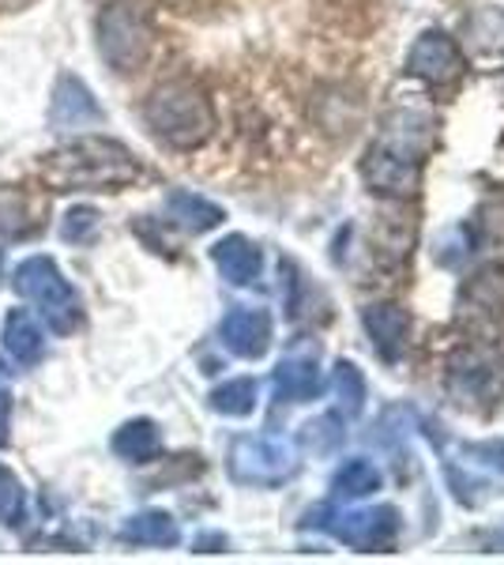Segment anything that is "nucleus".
<instances>
[{"mask_svg": "<svg viewBox=\"0 0 504 565\" xmlns=\"http://www.w3.org/2000/svg\"><path fill=\"white\" fill-rule=\"evenodd\" d=\"M463 309L471 321H482V324H493L501 321L504 313V279L501 271L485 268L479 276L471 279V287L463 290Z\"/></svg>", "mask_w": 504, "mask_h": 565, "instance_id": "nucleus-18", "label": "nucleus"}, {"mask_svg": "<svg viewBox=\"0 0 504 565\" xmlns=\"http://www.w3.org/2000/svg\"><path fill=\"white\" fill-rule=\"evenodd\" d=\"M448 392L455 404L467 407H493L504 392V359L493 348H463L448 362Z\"/></svg>", "mask_w": 504, "mask_h": 565, "instance_id": "nucleus-6", "label": "nucleus"}, {"mask_svg": "<svg viewBox=\"0 0 504 565\" xmlns=\"http://www.w3.org/2000/svg\"><path fill=\"white\" fill-rule=\"evenodd\" d=\"M433 143V121L421 114H396L380 140L365 151L362 178L380 196H415L421 185V162Z\"/></svg>", "mask_w": 504, "mask_h": 565, "instance_id": "nucleus-2", "label": "nucleus"}, {"mask_svg": "<svg viewBox=\"0 0 504 565\" xmlns=\"http://www.w3.org/2000/svg\"><path fill=\"white\" fill-rule=\"evenodd\" d=\"M211 407L218 415H230V418H242V415H253L256 407V381L253 377H234L226 385H218L211 392Z\"/></svg>", "mask_w": 504, "mask_h": 565, "instance_id": "nucleus-23", "label": "nucleus"}, {"mask_svg": "<svg viewBox=\"0 0 504 565\" xmlns=\"http://www.w3.org/2000/svg\"><path fill=\"white\" fill-rule=\"evenodd\" d=\"M98 234V212L95 207H68L61 218V242H68V245H84L90 242Z\"/></svg>", "mask_w": 504, "mask_h": 565, "instance_id": "nucleus-25", "label": "nucleus"}, {"mask_svg": "<svg viewBox=\"0 0 504 565\" xmlns=\"http://www.w3.org/2000/svg\"><path fill=\"white\" fill-rule=\"evenodd\" d=\"M320 392V366L313 354H287L275 370V396L287 404H305Z\"/></svg>", "mask_w": 504, "mask_h": 565, "instance_id": "nucleus-14", "label": "nucleus"}, {"mask_svg": "<svg viewBox=\"0 0 504 565\" xmlns=\"http://www.w3.org/2000/svg\"><path fill=\"white\" fill-rule=\"evenodd\" d=\"M8 430H12V396H8V388L0 385V449H4L8 437H12Z\"/></svg>", "mask_w": 504, "mask_h": 565, "instance_id": "nucleus-27", "label": "nucleus"}, {"mask_svg": "<svg viewBox=\"0 0 504 565\" xmlns=\"http://www.w3.org/2000/svg\"><path fill=\"white\" fill-rule=\"evenodd\" d=\"M298 471V452L282 437H237L230 445V476L245 487H279Z\"/></svg>", "mask_w": 504, "mask_h": 565, "instance_id": "nucleus-7", "label": "nucleus"}, {"mask_svg": "<svg viewBox=\"0 0 504 565\" xmlns=\"http://www.w3.org/2000/svg\"><path fill=\"white\" fill-rule=\"evenodd\" d=\"M4 351L15 362H23V366H31V362H39L45 354V332L26 309H12L4 317Z\"/></svg>", "mask_w": 504, "mask_h": 565, "instance_id": "nucleus-17", "label": "nucleus"}, {"mask_svg": "<svg viewBox=\"0 0 504 565\" xmlns=\"http://www.w3.org/2000/svg\"><path fill=\"white\" fill-rule=\"evenodd\" d=\"M335 396H339V407H343L346 418L362 415L365 412V399H369V385H365L362 370L354 366V362H335Z\"/></svg>", "mask_w": 504, "mask_h": 565, "instance_id": "nucleus-22", "label": "nucleus"}, {"mask_svg": "<svg viewBox=\"0 0 504 565\" xmlns=\"http://www.w3.org/2000/svg\"><path fill=\"white\" fill-rule=\"evenodd\" d=\"M117 535L132 546H178L181 543L178 521H173L170 513H162V509H148V513L128 516Z\"/></svg>", "mask_w": 504, "mask_h": 565, "instance_id": "nucleus-16", "label": "nucleus"}, {"mask_svg": "<svg viewBox=\"0 0 504 565\" xmlns=\"http://www.w3.org/2000/svg\"><path fill=\"white\" fill-rule=\"evenodd\" d=\"M339 441H343V426H339L332 415L317 418V423H309L305 430H301V445L313 452H332Z\"/></svg>", "mask_w": 504, "mask_h": 565, "instance_id": "nucleus-26", "label": "nucleus"}, {"mask_svg": "<svg viewBox=\"0 0 504 565\" xmlns=\"http://www.w3.org/2000/svg\"><path fill=\"white\" fill-rule=\"evenodd\" d=\"M474 452L490 460L497 471H504V441H485V445H479V449H474Z\"/></svg>", "mask_w": 504, "mask_h": 565, "instance_id": "nucleus-28", "label": "nucleus"}, {"mask_svg": "<svg viewBox=\"0 0 504 565\" xmlns=\"http://www.w3.org/2000/svg\"><path fill=\"white\" fill-rule=\"evenodd\" d=\"M103 121V109H98L95 95L87 90L84 79L61 76L53 87V106H50V125L53 129H84V125Z\"/></svg>", "mask_w": 504, "mask_h": 565, "instance_id": "nucleus-12", "label": "nucleus"}, {"mask_svg": "<svg viewBox=\"0 0 504 565\" xmlns=\"http://www.w3.org/2000/svg\"><path fill=\"white\" fill-rule=\"evenodd\" d=\"M143 121L159 136L162 143L178 151H192L211 140L215 132V109L211 98L189 79H170V84L154 87L143 103Z\"/></svg>", "mask_w": 504, "mask_h": 565, "instance_id": "nucleus-3", "label": "nucleus"}, {"mask_svg": "<svg viewBox=\"0 0 504 565\" xmlns=\"http://www.w3.org/2000/svg\"><path fill=\"white\" fill-rule=\"evenodd\" d=\"M218 335L237 359H264L271 348V317L264 309H234L226 313Z\"/></svg>", "mask_w": 504, "mask_h": 565, "instance_id": "nucleus-10", "label": "nucleus"}, {"mask_svg": "<svg viewBox=\"0 0 504 565\" xmlns=\"http://www.w3.org/2000/svg\"><path fill=\"white\" fill-rule=\"evenodd\" d=\"M95 42L103 61L114 72H140L154 50V26L143 4L136 0H109L95 20Z\"/></svg>", "mask_w": 504, "mask_h": 565, "instance_id": "nucleus-4", "label": "nucleus"}, {"mask_svg": "<svg viewBox=\"0 0 504 565\" xmlns=\"http://www.w3.org/2000/svg\"><path fill=\"white\" fill-rule=\"evenodd\" d=\"M211 260H215L218 276L234 287H249L260 276V249L245 234H226L223 242L211 245Z\"/></svg>", "mask_w": 504, "mask_h": 565, "instance_id": "nucleus-13", "label": "nucleus"}, {"mask_svg": "<svg viewBox=\"0 0 504 565\" xmlns=\"http://www.w3.org/2000/svg\"><path fill=\"white\" fill-rule=\"evenodd\" d=\"M332 490L339 498H346V501H357V498H369V494H377L380 490V471L373 468L369 460H362V457H354V460H346L343 468L332 476Z\"/></svg>", "mask_w": 504, "mask_h": 565, "instance_id": "nucleus-21", "label": "nucleus"}, {"mask_svg": "<svg viewBox=\"0 0 504 565\" xmlns=\"http://www.w3.org/2000/svg\"><path fill=\"white\" fill-rule=\"evenodd\" d=\"M26 521V490L12 471L0 463V524L20 527Z\"/></svg>", "mask_w": 504, "mask_h": 565, "instance_id": "nucleus-24", "label": "nucleus"}, {"mask_svg": "<svg viewBox=\"0 0 504 565\" xmlns=\"http://www.w3.org/2000/svg\"><path fill=\"white\" fill-rule=\"evenodd\" d=\"M167 215L173 226H181V231H189V234H207L223 223V207L211 204L204 196H196V193H170Z\"/></svg>", "mask_w": 504, "mask_h": 565, "instance_id": "nucleus-19", "label": "nucleus"}, {"mask_svg": "<svg viewBox=\"0 0 504 565\" xmlns=\"http://www.w3.org/2000/svg\"><path fill=\"white\" fill-rule=\"evenodd\" d=\"M114 452L128 463H148L159 457L162 449V437H159V426L151 423V418H132V423H125L121 430L114 434Z\"/></svg>", "mask_w": 504, "mask_h": 565, "instance_id": "nucleus-20", "label": "nucleus"}, {"mask_svg": "<svg viewBox=\"0 0 504 565\" xmlns=\"http://www.w3.org/2000/svg\"><path fill=\"white\" fill-rule=\"evenodd\" d=\"M335 535L354 551H380L399 535V513L392 505L354 509V513L339 516Z\"/></svg>", "mask_w": 504, "mask_h": 565, "instance_id": "nucleus-9", "label": "nucleus"}, {"mask_svg": "<svg viewBox=\"0 0 504 565\" xmlns=\"http://www.w3.org/2000/svg\"><path fill=\"white\" fill-rule=\"evenodd\" d=\"M12 287L20 290V298H26L31 306H39V313L45 317V324L53 332H72L79 321H84V306H79V295L64 271L57 268V260L50 257H31L15 268Z\"/></svg>", "mask_w": 504, "mask_h": 565, "instance_id": "nucleus-5", "label": "nucleus"}, {"mask_svg": "<svg viewBox=\"0 0 504 565\" xmlns=\"http://www.w3.org/2000/svg\"><path fill=\"white\" fill-rule=\"evenodd\" d=\"M42 204H34L31 193L20 185H0V242H15L26 234L39 231V215Z\"/></svg>", "mask_w": 504, "mask_h": 565, "instance_id": "nucleus-15", "label": "nucleus"}, {"mask_svg": "<svg viewBox=\"0 0 504 565\" xmlns=\"http://www.w3.org/2000/svg\"><path fill=\"white\" fill-rule=\"evenodd\" d=\"M407 72L426 84L441 87V84H455V79L467 72V61H463V50L455 45L452 34L444 31H426L418 34V42L410 45L407 53Z\"/></svg>", "mask_w": 504, "mask_h": 565, "instance_id": "nucleus-8", "label": "nucleus"}, {"mask_svg": "<svg viewBox=\"0 0 504 565\" xmlns=\"http://www.w3.org/2000/svg\"><path fill=\"white\" fill-rule=\"evenodd\" d=\"M39 178L53 193H117L140 178V162L109 136H84L42 154Z\"/></svg>", "mask_w": 504, "mask_h": 565, "instance_id": "nucleus-1", "label": "nucleus"}, {"mask_svg": "<svg viewBox=\"0 0 504 565\" xmlns=\"http://www.w3.org/2000/svg\"><path fill=\"white\" fill-rule=\"evenodd\" d=\"M362 328L373 340V348H377L380 359L396 362L403 354V348H407L410 317H407V309L396 306V302H377V306L362 309Z\"/></svg>", "mask_w": 504, "mask_h": 565, "instance_id": "nucleus-11", "label": "nucleus"}]
</instances>
